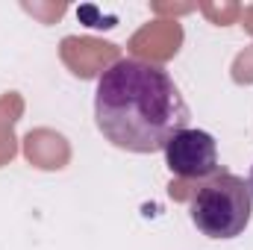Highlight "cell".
<instances>
[{"label": "cell", "instance_id": "obj_3", "mask_svg": "<svg viewBox=\"0 0 253 250\" xmlns=\"http://www.w3.org/2000/svg\"><path fill=\"white\" fill-rule=\"evenodd\" d=\"M165 165L171 174L183 180H212L221 174V159H218V141L206 129H180L168 144H165Z\"/></svg>", "mask_w": 253, "mask_h": 250}, {"label": "cell", "instance_id": "obj_2", "mask_svg": "<svg viewBox=\"0 0 253 250\" xmlns=\"http://www.w3.org/2000/svg\"><path fill=\"white\" fill-rule=\"evenodd\" d=\"M191 224L209 239H236L248 230L253 215V194L248 180L221 171L194 191L189 206Z\"/></svg>", "mask_w": 253, "mask_h": 250}, {"label": "cell", "instance_id": "obj_4", "mask_svg": "<svg viewBox=\"0 0 253 250\" xmlns=\"http://www.w3.org/2000/svg\"><path fill=\"white\" fill-rule=\"evenodd\" d=\"M248 186H251V194H253V168H251V180H248Z\"/></svg>", "mask_w": 253, "mask_h": 250}, {"label": "cell", "instance_id": "obj_1", "mask_svg": "<svg viewBox=\"0 0 253 250\" xmlns=\"http://www.w3.org/2000/svg\"><path fill=\"white\" fill-rule=\"evenodd\" d=\"M94 124L126 153H156L189 126V103L162 65L118 59L94 88Z\"/></svg>", "mask_w": 253, "mask_h": 250}]
</instances>
